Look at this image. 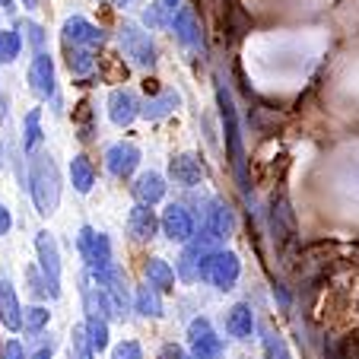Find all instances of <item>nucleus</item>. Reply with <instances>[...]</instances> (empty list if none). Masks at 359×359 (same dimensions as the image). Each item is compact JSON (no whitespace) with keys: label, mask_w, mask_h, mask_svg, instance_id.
<instances>
[{"label":"nucleus","mask_w":359,"mask_h":359,"mask_svg":"<svg viewBox=\"0 0 359 359\" xmlns=\"http://www.w3.org/2000/svg\"><path fill=\"white\" fill-rule=\"evenodd\" d=\"M29 191H32L35 210L41 217H51L61 203V172L51 153H32L29 159Z\"/></svg>","instance_id":"1"},{"label":"nucleus","mask_w":359,"mask_h":359,"mask_svg":"<svg viewBox=\"0 0 359 359\" xmlns=\"http://www.w3.org/2000/svg\"><path fill=\"white\" fill-rule=\"evenodd\" d=\"M217 102H219V118H223V134H226V149H229L232 169H236L238 188L248 194V169H245V147H242V130H238V115L232 105V95L226 89L223 76H217Z\"/></svg>","instance_id":"2"},{"label":"nucleus","mask_w":359,"mask_h":359,"mask_svg":"<svg viewBox=\"0 0 359 359\" xmlns=\"http://www.w3.org/2000/svg\"><path fill=\"white\" fill-rule=\"evenodd\" d=\"M76 251H80V258L86 261V277H99V273H105L111 264H115V258H111V242L105 232L93 229V226H80V232H76Z\"/></svg>","instance_id":"3"},{"label":"nucleus","mask_w":359,"mask_h":359,"mask_svg":"<svg viewBox=\"0 0 359 359\" xmlns=\"http://www.w3.org/2000/svg\"><path fill=\"white\" fill-rule=\"evenodd\" d=\"M238 273H242L238 255H232V251H223V248L210 251V255L201 261V267H197V280H201V283L217 286L219 292H229L232 286L238 283Z\"/></svg>","instance_id":"4"},{"label":"nucleus","mask_w":359,"mask_h":359,"mask_svg":"<svg viewBox=\"0 0 359 359\" xmlns=\"http://www.w3.org/2000/svg\"><path fill=\"white\" fill-rule=\"evenodd\" d=\"M35 255H39V271L45 280V290L51 299H61V251L51 232H35Z\"/></svg>","instance_id":"5"},{"label":"nucleus","mask_w":359,"mask_h":359,"mask_svg":"<svg viewBox=\"0 0 359 359\" xmlns=\"http://www.w3.org/2000/svg\"><path fill=\"white\" fill-rule=\"evenodd\" d=\"M93 283L99 286L105 302H109L111 318H124V315L130 312V286H128V277H124V271L118 264H111L105 273L93 277Z\"/></svg>","instance_id":"6"},{"label":"nucleus","mask_w":359,"mask_h":359,"mask_svg":"<svg viewBox=\"0 0 359 359\" xmlns=\"http://www.w3.org/2000/svg\"><path fill=\"white\" fill-rule=\"evenodd\" d=\"M118 41H121L124 57H130L137 67H153L156 64V45H153L149 32H143L137 22H124L121 32H118Z\"/></svg>","instance_id":"7"},{"label":"nucleus","mask_w":359,"mask_h":359,"mask_svg":"<svg viewBox=\"0 0 359 359\" xmlns=\"http://www.w3.org/2000/svg\"><path fill=\"white\" fill-rule=\"evenodd\" d=\"M188 346L191 359H223V340L217 337L210 318H194L188 325Z\"/></svg>","instance_id":"8"},{"label":"nucleus","mask_w":359,"mask_h":359,"mask_svg":"<svg viewBox=\"0 0 359 359\" xmlns=\"http://www.w3.org/2000/svg\"><path fill=\"white\" fill-rule=\"evenodd\" d=\"M159 226H163V232H165V238H169V242L188 245L191 238H194V217L184 210L182 203H169V207L163 210Z\"/></svg>","instance_id":"9"},{"label":"nucleus","mask_w":359,"mask_h":359,"mask_svg":"<svg viewBox=\"0 0 359 359\" xmlns=\"http://www.w3.org/2000/svg\"><path fill=\"white\" fill-rule=\"evenodd\" d=\"M64 41L74 45V48H86V51H93L95 45L105 41V32H102L99 26H93L86 16H70V20L64 22Z\"/></svg>","instance_id":"10"},{"label":"nucleus","mask_w":359,"mask_h":359,"mask_svg":"<svg viewBox=\"0 0 359 359\" xmlns=\"http://www.w3.org/2000/svg\"><path fill=\"white\" fill-rule=\"evenodd\" d=\"M232 226H236V219H232L229 207H226L223 201H210V210L203 213V226H201L203 236L217 245V242H223V238L232 236Z\"/></svg>","instance_id":"11"},{"label":"nucleus","mask_w":359,"mask_h":359,"mask_svg":"<svg viewBox=\"0 0 359 359\" xmlns=\"http://www.w3.org/2000/svg\"><path fill=\"white\" fill-rule=\"evenodd\" d=\"M105 163H109V172L115 178H130L137 172V165H140V149H137L134 143H128V140H118V143H111L109 147Z\"/></svg>","instance_id":"12"},{"label":"nucleus","mask_w":359,"mask_h":359,"mask_svg":"<svg viewBox=\"0 0 359 359\" xmlns=\"http://www.w3.org/2000/svg\"><path fill=\"white\" fill-rule=\"evenodd\" d=\"M29 86L39 99H55V61L45 51H35V61L29 67Z\"/></svg>","instance_id":"13"},{"label":"nucleus","mask_w":359,"mask_h":359,"mask_svg":"<svg viewBox=\"0 0 359 359\" xmlns=\"http://www.w3.org/2000/svg\"><path fill=\"white\" fill-rule=\"evenodd\" d=\"M0 325L7 331H20L22 327V305L7 277H0Z\"/></svg>","instance_id":"14"},{"label":"nucleus","mask_w":359,"mask_h":359,"mask_svg":"<svg viewBox=\"0 0 359 359\" xmlns=\"http://www.w3.org/2000/svg\"><path fill=\"white\" fill-rule=\"evenodd\" d=\"M140 115V105H137L134 93H128V89H111L109 95V118L118 124V128H128V124H134V118Z\"/></svg>","instance_id":"15"},{"label":"nucleus","mask_w":359,"mask_h":359,"mask_svg":"<svg viewBox=\"0 0 359 359\" xmlns=\"http://www.w3.org/2000/svg\"><path fill=\"white\" fill-rule=\"evenodd\" d=\"M159 229V217L153 213V207H143V203H134L128 213V232L137 238V242H147L153 238Z\"/></svg>","instance_id":"16"},{"label":"nucleus","mask_w":359,"mask_h":359,"mask_svg":"<svg viewBox=\"0 0 359 359\" xmlns=\"http://www.w3.org/2000/svg\"><path fill=\"white\" fill-rule=\"evenodd\" d=\"M169 175H172V182L182 184V188H194V184H201V178H203L201 159L191 156V153L172 156V163H169Z\"/></svg>","instance_id":"17"},{"label":"nucleus","mask_w":359,"mask_h":359,"mask_svg":"<svg viewBox=\"0 0 359 359\" xmlns=\"http://www.w3.org/2000/svg\"><path fill=\"white\" fill-rule=\"evenodd\" d=\"M134 197H137V203H143V207H153V203H159L165 197L163 175H159V172H143V175H137Z\"/></svg>","instance_id":"18"},{"label":"nucleus","mask_w":359,"mask_h":359,"mask_svg":"<svg viewBox=\"0 0 359 359\" xmlns=\"http://www.w3.org/2000/svg\"><path fill=\"white\" fill-rule=\"evenodd\" d=\"M172 29H175V39L184 48H201V26H197L191 7H178V13L172 16Z\"/></svg>","instance_id":"19"},{"label":"nucleus","mask_w":359,"mask_h":359,"mask_svg":"<svg viewBox=\"0 0 359 359\" xmlns=\"http://www.w3.org/2000/svg\"><path fill=\"white\" fill-rule=\"evenodd\" d=\"M226 331L238 340L251 337V331H255V312H251V305H245V302L232 305L229 315H226Z\"/></svg>","instance_id":"20"},{"label":"nucleus","mask_w":359,"mask_h":359,"mask_svg":"<svg viewBox=\"0 0 359 359\" xmlns=\"http://www.w3.org/2000/svg\"><path fill=\"white\" fill-rule=\"evenodd\" d=\"M143 273H147V283L153 286L159 296L175 290V271H172V267L165 264L163 258H149L147 267H143Z\"/></svg>","instance_id":"21"},{"label":"nucleus","mask_w":359,"mask_h":359,"mask_svg":"<svg viewBox=\"0 0 359 359\" xmlns=\"http://www.w3.org/2000/svg\"><path fill=\"white\" fill-rule=\"evenodd\" d=\"M178 93H172V89H163L159 95H149L147 99V105L140 109V115L147 118V121H159V118H165V115H172V111L178 109Z\"/></svg>","instance_id":"22"},{"label":"nucleus","mask_w":359,"mask_h":359,"mask_svg":"<svg viewBox=\"0 0 359 359\" xmlns=\"http://www.w3.org/2000/svg\"><path fill=\"white\" fill-rule=\"evenodd\" d=\"M130 302H134V309L143 315V318H163V296H159L149 283L137 286V292H134Z\"/></svg>","instance_id":"23"},{"label":"nucleus","mask_w":359,"mask_h":359,"mask_svg":"<svg viewBox=\"0 0 359 359\" xmlns=\"http://www.w3.org/2000/svg\"><path fill=\"white\" fill-rule=\"evenodd\" d=\"M83 334H86L93 353L109 350V321L105 318H99V315H86V321H83Z\"/></svg>","instance_id":"24"},{"label":"nucleus","mask_w":359,"mask_h":359,"mask_svg":"<svg viewBox=\"0 0 359 359\" xmlns=\"http://www.w3.org/2000/svg\"><path fill=\"white\" fill-rule=\"evenodd\" d=\"M70 182H74V188L80 191V194H89L95 184V169L93 163H89L86 156H74L70 159Z\"/></svg>","instance_id":"25"},{"label":"nucleus","mask_w":359,"mask_h":359,"mask_svg":"<svg viewBox=\"0 0 359 359\" xmlns=\"http://www.w3.org/2000/svg\"><path fill=\"white\" fill-rule=\"evenodd\" d=\"M178 7H182V0H156L153 7H147L143 20H147L149 29H163L165 22H172V16L178 13Z\"/></svg>","instance_id":"26"},{"label":"nucleus","mask_w":359,"mask_h":359,"mask_svg":"<svg viewBox=\"0 0 359 359\" xmlns=\"http://www.w3.org/2000/svg\"><path fill=\"white\" fill-rule=\"evenodd\" d=\"M41 109H32L26 118H22V149L26 153H35L41 143Z\"/></svg>","instance_id":"27"},{"label":"nucleus","mask_w":359,"mask_h":359,"mask_svg":"<svg viewBox=\"0 0 359 359\" xmlns=\"http://www.w3.org/2000/svg\"><path fill=\"white\" fill-rule=\"evenodd\" d=\"M48 318H51V312L45 305H29V309H22V331L39 334L41 327H48Z\"/></svg>","instance_id":"28"},{"label":"nucleus","mask_w":359,"mask_h":359,"mask_svg":"<svg viewBox=\"0 0 359 359\" xmlns=\"http://www.w3.org/2000/svg\"><path fill=\"white\" fill-rule=\"evenodd\" d=\"M20 48H22V39L13 32V29H4L0 32V64H13L20 57Z\"/></svg>","instance_id":"29"},{"label":"nucleus","mask_w":359,"mask_h":359,"mask_svg":"<svg viewBox=\"0 0 359 359\" xmlns=\"http://www.w3.org/2000/svg\"><path fill=\"white\" fill-rule=\"evenodd\" d=\"M67 67H70V74H74V76L93 74V67H95L93 51H86V48H74V51H70V57H67Z\"/></svg>","instance_id":"30"},{"label":"nucleus","mask_w":359,"mask_h":359,"mask_svg":"<svg viewBox=\"0 0 359 359\" xmlns=\"http://www.w3.org/2000/svg\"><path fill=\"white\" fill-rule=\"evenodd\" d=\"M70 359H95L93 346H89L86 334H83V325H76L74 334H70Z\"/></svg>","instance_id":"31"},{"label":"nucleus","mask_w":359,"mask_h":359,"mask_svg":"<svg viewBox=\"0 0 359 359\" xmlns=\"http://www.w3.org/2000/svg\"><path fill=\"white\" fill-rule=\"evenodd\" d=\"M111 359H143V350L137 340H121V344L111 350Z\"/></svg>","instance_id":"32"},{"label":"nucleus","mask_w":359,"mask_h":359,"mask_svg":"<svg viewBox=\"0 0 359 359\" xmlns=\"http://www.w3.org/2000/svg\"><path fill=\"white\" fill-rule=\"evenodd\" d=\"M4 359H29V353H26V346L20 344V340H7V344H4Z\"/></svg>","instance_id":"33"},{"label":"nucleus","mask_w":359,"mask_h":359,"mask_svg":"<svg viewBox=\"0 0 359 359\" xmlns=\"http://www.w3.org/2000/svg\"><path fill=\"white\" fill-rule=\"evenodd\" d=\"M26 32H29V39H32V45L41 51V45H45V32H41L39 22H26Z\"/></svg>","instance_id":"34"},{"label":"nucleus","mask_w":359,"mask_h":359,"mask_svg":"<svg viewBox=\"0 0 359 359\" xmlns=\"http://www.w3.org/2000/svg\"><path fill=\"white\" fill-rule=\"evenodd\" d=\"M159 359H188V356H184V350H182V346H175V344H165L163 350H159Z\"/></svg>","instance_id":"35"},{"label":"nucleus","mask_w":359,"mask_h":359,"mask_svg":"<svg viewBox=\"0 0 359 359\" xmlns=\"http://www.w3.org/2000/svg\"><path fill=\"white\" fill-rule=\"evenodd\" d=\"M10 229H13V217H10V210L0 203V236H7Z\"/></svg>","instance_id":"36"},{"label":"nucleus","mask_w":359,"mask_h":359,"mask_svg":"<svg viewBox=\"0 0 359 359\" xmlns=\"http://www.w3.org/2000/svg\"><path fill=\"white\" fill-rule=\"evenodd\" d=\"M29 359H51V344H48V346H41V350H35Z\"/></svg>","instance_id":"37"},{"label":"nucleus","mask_w":359,"mask_h":359,"mask_svg":"<svg viewBox=\"0 0 359 359\" xmlns=\"http://www.w3.org/2000/svg\"><path fill=\"white\" fill-rule=\"evenodd\" d=\"M22 7H29V10H32V7H39V0H22Z\"/></svg>","instance_id":"38"},{"label":"nucleus","mask_w":359,"mask_h":359,"mask_svg":"<svg viewBox=\"0 0 359 359\" xmlns=\"http://www.w3.org/2000/svg\"><path fill=\"white\" fill-rule=\"evenodd\" d=\"M0 7H4V10H13V0H0Z\"/></svg>","instance_id":"39"},{"label":"nucleus","mask_w":359,"mask_h":359,"mask_svg":"<svg viewBox=\"0 0 359 359\" xmlns=\"http://www.w3.org/2000/svg\"><path fill=\"white\" fill-rule=\"evenodd\" d=\"M109 4H115V7H128L130 0H109Z\"/></svg>","instance_id":"40"},{"label":"nucleus","mask_w":359,"mask_h":359,"mask_svg":"<svg viewBox=\"0 0 359 359\" xmlns=\"http://www.w3.org/2000/svg\"><path fill=\"white\" fill-rule=\"evenodd\" d=\"M4 118H7V109H4V99H0V121H4Z\"/></svg>","instance_id":"41"}]
</instances>
